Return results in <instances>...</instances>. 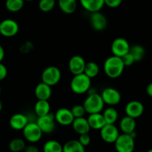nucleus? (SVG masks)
<instances>
[{
  "mask_svg": "<svg viewBox=\"0 0 152 152\" xmlns=\"http://www.w3.org/2000/svg\"><path fill=\"white\" fill-rule=\"evenodd\" d=\"M125 65L123 60L120 57H109L105 61L103 64V70L108 77L115 79L121 76L125 69Z\"/></svg>",
  "mask_w": 152,
  "mask_h": 152,
  "instance_id": "obj_1",
  "label": "nucleus"
},
{
  "mask_svg": "<svg viewBox=\"0 0 152 152\" xmlns=\"http://www.w3.org/2000/svg\"><path fill=\"white\" fill-rule=\"evenodd\" d=\"M83 105L86 113L88 114H92V113H101L104 108L105 103L100 94H98L97 92H91L89 93L87 98L85 99Z\"/></svg>",
  "mask_w": 152,
  "mask_h": 152,
  "instance_id": "obj_2",
  "label": "nucleus"
},
{
  "mask_svg": "<svg viewBox=\"0 0 152 152\" xmlns=\"http://www.w3.org/2000/svg\"><path fill=\"white\" fill-rule=\"evenodd\" d=\"M91 85V79L84 73L74 75L71 81V89L77 95H81L90 90Z\"/></svg>",
  "mask_w": 152,
  "mask_h": 152,
  "instance_id": "obj_3",
  "label": "nucleus"
},
{
  "mask_svg": "<svg viewBox=\"0 0 152 152\" xmlns=\"http://www.w3.org/2000/svg\"><path fill=\"white\" fill-rule=\"evenodd\" d=\"M61 77H62V73L60 69L55 66H50L46 67L43 70L41 79L42 82L50 86H53L60 81Z\"/></svg>",
  "mask_w": 152,
  "mask_h": 152,
  "instance_id": "obj_4",
  "label": "nucleus"
},
{
  "mask_svg": "<svg viewBox=\"0 0 152 152\" xmlns=\"http://www.w3.org/2000/svg\"><path fill=\"white\" fill-rule=\"evenodd\" d=\"M114 144L117 152H133L135 148L134 138L127 134H120Z\"/></svg>",
  "mask_w": 152,
  "mask_h": 152,
  "instance_id": "obj_5",
  "label": "nucleus"
},
{
  "mask_svg": "<svg viewBox=\"0 0 152 152\" xmlns=\"http://www.w3.org/2000/svg\"><path fill=\"white\" fill-rule=\"evenodd\" d=\"M24 137L31 143H36L39 141L42 137V131L38 126L37 122H29L22 130Z\"/></svg>",
  "mask_w": 152,
  "mask_h": 152,
  "instance_id": "obj_6",
  "label": "nucleus"
},
{
  "mask_svg": "<svg viewBox=\"0 0 152 152\" xmlns=\"http://www.w3.org/2000/svg\"><path fill=\"white\" fill-rule=\"evenodd\" d=\"M19 30L17 22L11 19H6L0 22V35L12 37L18 34Z\"/></svg>",
  "mask_w": 152,
  "mask_h": 152,
  "instance_id": "obj_7",
  "label": "nucleus"
},
{
  "mask_svg": "<svg viewBox=\"0 0 152 152\" xmlns=\"http://www.w3.org/2000/svg\"><path fill=\"white\" fill-rule=\"evenodd\" d=\"M131 46L127 40L123 37H118L114 40V41L111 43V49L113 55L117 57L124 56L127 53H129L130 51Z\"/></svg>",
  "mask_w": 152,
  "mask_h": 152,
  "instance_id": "obj_8",
  "label": "nucleus"
},
{
  "mask_svg": "<svg viewBox=\"0 0 152 152\" xmlns=\"http://www.w3.org/2000/svg\"><path fill=\"white\" fill-rule=\"evenodd\" d=\"M105 104L111 106H115L121 101V94L117 89L113 87H107L102 90L100 94Z\"/></svg>",
  "mask_w": 152,
  "mask_h": 152,
  "instance_id": "obj_9",
  "label": "nucleus"
},
{
  "mask_svg": "<svg viewBox=\"0 0 152 152\" xmlns=\"http://www.w3.org/2000/svg\"><path fill=\"white\" fill-rule=\"evenodd\" d=\"M100 137L106 143H114L120 135L119 129L115 125L105 124L100 130Z\"/></svg>",
  "mask_w": 152,
  "mask_h": 152,
  "instance_id": "obj_10",
  "label": "nucleus"
},
{
  "mask_svg": "<svg viewBox=\"0 0 152 152\" xmlns=\"http://www.w3.org/2000/svg\"><path fill=\"white\" fill-rule=\"evenodd\" d=\"M36 122L43 134H50L56 128V122L55 120L54 115L50 113L45 116L38 117Z\"/></svg>",
  "mask_w": 152,
  "mask_h": 152,
  "instance_id": "obj_11",
  "label": "nucleus"
},
{
  "mask_svg": "<svg viewBox=\"0 0 152 152\" xmlns=\"http://www.w3.org/2000/svg\"><path fill=\"white\" fill-rule=\"evenodd\" d=\"M56 122L62 126H69L71 125L74 117L70 109L62 107L58 109L54 114Z\"/></svg>",
  "mask_w": 152,
  "mask_h": 152,
  "instance_id": "obj_12",
  "label": "nucleus"
},
{
  "mask_svg": "<svg viewBox=\"0 0 152 152\" xmlns=\"http://www.w3.org/2000/svg\"><path fill=\"white\" fill-rule=\"evenodd\" d=\"M125 112H126V116L136 119L143 114L144 105L140 101L132 100L126 105Z\"/></svg>",
  "mask_w": 152,
  "mask_h": 152,
  "instance_id": "obj_13",
  "label": "nucleus"
},
{
  "mask_svg": "<svg viewBox=\"0 0 152 152\" xmlns=\"http://www.w3.org/2000/svg\"><path fill=\"white\" fill-rule=\"evenodd\" d=\"M90 23L94 30L96 31H102L106 28L108 20L103 13L100 11H97L91 14Z\"/></svg>",
  "mask_w": 152,
  "mask_h": 152,
  "instance_id": "obj_14",
  "label": "nucleus"
},
{
  "mask_svg": "<svg viewBox=\"0 0 152 152\" xmlns=\"http://www.w3.org/2000/svg\"><path fill=\"white\" fill-rule=\"evenodd\" d=\"M86 62L84 58L80 55H74L71 57L68 62V68L74 75L84 72Z\"/></svg>",
  "mask_w": 152,
  "mask_h": 152,
  "instance_id": "obj_15",
  "label": "nucleus"
},
{
  "mask_svg": "<svg viewBox=\"0 0 152 152\" xmlns=\"http://www.w3.org/2000/svg\"><path fill=\"white\" fill-rule=\"evenodd\" d=\"M28 122L29 120L28 116L19 113L13 114L9 120L10 126L15 131H21V130L22 131Z\"/></svg>",
  "mask_w": 152,
  "mask_h": 152,
  "instance_id": "obj_16",
  "label": "nucleus"
},
{
  "mask_svg": "<svg viewBox=\"0 0 152 152\" xmlns=\"http://www.w3.org/2000/svg\"><path fill=\"white\" fill-rule=\"evenodd\" d=\"M71 125H72L74 131L77 133L79 135L88 134L91 130L88 119L84 116L80 118H74Z\"/></svg>",
  "mask_w": 152,
  "mask_h": 152,
  "instance_id": "obj_17",
  "label": "nucleus"
},
{
  "mask_svg": "<svg viewBox=\"0 0 152 152\" xmlns=\"http://www.w3.org/2000/svg\"><path fill=\"white\" fill-rule=\"evenodd\" d=\"M36 97L38 100H47L48 101L52 95L51 86H48L43 82H40L37 85L34 90Z\"/></svg>",
  "mask_w": 152,
  "mask_h": 152,
  "instance_id": "obj_18",
  "label": "nucleus"
},
{
  "mask_svg": "<svg viewBox=\"0 0 152 152\" xmlns=\"http://www.w3.org/2000/svg\"><path fill=\"white\" fill-rule=\"evenodd\" d=\"M83 8L91 13L100 11L105 5L104 0H80Z\"/></svg>",
  "mask_w": 152,
  "mask_h": 152,
  "instance_id": "obj_19",
  "label": "nucleus"
},
{
  "mask_svg": "<svg viewBox=\"0 0 152 152\" xmlns=\"http://www.w3.org/2000/svg\"><path fill=\"white\" fill-rule=\"evenodd\" d=\"M136 127V120L130 116H126L122 118V119L120 120V129L121 130L123 134H131L132 133L134 132Z\"/></svg>",
  "mask_w": 152,
  "mask_h": 152,
  "instance_id": "obj_20",
  "label": "nucleus"
},
{
  "mask_svg": "<svg viewBox=\"0 0 152 152\" xmlns=\"http://www.w3.org/2000/svg\"><path fill=\"white\" fill-rule=\"evenodd\" d=\"M87 119L91 129L92 128L94 130H100L106 124L101 113L89 114Z\"/></svg>",
  "mask_w": 152,
  "mask_h": 152,
  "instance_id": "obj_21",
  "label": "nucleus"
},
{
  "mask_svg": "<svg viewBox=\"0 0 152 152\" xmlns=\"http://www.w3.org/2000/svg\"><path fill=\"white\" fill-rule=\"evenodd\" d=\"M50 105L47 100H38L34 105V112L38 117L50 113Z\"/></svg>",
  "mask_w": 152,
  "mask_h": 152,
  "instance_id": "obj_22",
  "label": "nucleus"
},
{
  "mask_svg": "<svg viewBox=\"0 0 152 152\" xmlns=\"http://www.w3.org/2000/svg\"><path fill=\"white\" fill-rule=\"evenodd\" d=\"M60 10L66 14H71L77 10V0H58Z\"/></svg>",
  "mask_w": 152,
  "mask_h": 152,
  "instance_id": "obj_23",
  "label": "nucleus"
},
{
  "mask_svg": "<svg viewBox=\"0 0 152 152\" xmlns=\"http://www.w3.org/2000/svg\"><path fill=\"white\" fill-rule=\"evenodd\" d=\"M63 152H86L85 147L76 139L69 140L62 145Z\"/></svg>",
  "mask_w": 152,
  "mask_h": 152,
  "instance_id": "obj_24",
  "label": "nucleus"
},
{
  "mask_svg": "<svg viewBox=\"0 0 152 152\" xmlns=\"http://www.w3.org/2000/svg\"><path fill=\"white\" fill-rule=\"evenodd\" d=\"M106 124L114 125L118 119V111L113 107H108L102 113Z\"/></svg>",
  "mask_w": 152,
  "mask_h": 152,
  "instance_id": "obj_25",
  "label": "nucleus"
},
{
  "mask_svg": "<svg viewBox=\"0 0 152 152\" xmlns=\"http://www.w3.org/2000/svg\"><path fill=\"white\" fill-rule=\"evenodd\" d=\"M99 72V67L96 63L90 61L88 63H86V66L84 69V74L86 75L91 79L96 77Z\"/></svg>",
  "mask_w": 152,
  "mask_h": 152,
  "instance_id": "obj_26",
  "label": "nucleus"
},
{
  "mask_svg": "<svg viewBox=\"0 0 152 152\" xmlns=\"http://www.w3.org/2000/svg\"><path fill=\"white\" fill-rule=\"evenodd\" d=\"M43 152H63L62 145L56 140H48L43 145Z\"/></svg>",
  "mask_w": 152,
  "mask_h": 152,
  "instance_id": "obj_27",
  "label": "nucleus"
},
{
  "mask_svg": "<svg viewBox=\"0 0 152 152\" xmlns=\"http://www.w3.org/2000/svg\"><path fill=\"white\" fill-rule=\"evenodd\" d=\"M129 52L134 57L135 62L142 61L145 55V49L141 45H134L133 46H131Z\"/></svg>",
  "mask_w": 152,
  "mask_h": 152,
  "instance_id": "obj_28",
  "label": "nucleus"
},
{
  "mask_svg": "<svg viewBox=\"0 0 152 152\" xmlns=\"http://www.w3.org/2000/svg\"><path fill=\"white\" fill-rule=\"evenodd\" d=\"M26 147L25 141L22 139L16 138L12 139L8 145L9 150L11 152H21Z\"/></svg>",
  "mask_w": 152,
  "mask_h": 152,
  "instance_id": "obj_29",
  "label": "nucleus"
},
{
  "mask_svg": "<svg viewBox=\"0 0 152 152\" xmlns=\"http://www.w3.org/2000/svg\"><path fill=\"white\" fill-rule=\"evenodd\" d=\"M24 3V0H6L5 7L8 11L16 13L22 10Z\"/></svg>",
  "mask_w": 152,
  "mask_h": 152,
  "instance_id": "obj_30",
  "label": "nucleus"
},
{
  "mask_svg": "<svg viewBox=\"0 0 152 152\" xmlns=\"http://www.w3.org/2000/svg\"><path fill=\"white\" fill-rule=\"evenodd\" d=\"M56 0H40L39 1V8L41 11L48 13L51 11L55 7Z\"/></svg>",
  "mask_w": 152,
  "mask_h": 152,
  "instance_id": "obj_31",
  "label": "nucleus"
},
{
  "mask_svg": "<svg viewBox=\"0 0 152 152\" xmlns=\"http://www.w3.org/2000/svg\"><path fill=\"white\" fill-rule=\"evenodd\" d=\"M71 110L74 118L83 117V116H84L85 113H86L83 104H77V105H74L71 109Z\"/></svg>",
  "mask_w": 152,
  "mask_h": 152,
  "instance_id": "obj_32",
  "label": "nucleus"
},
{
  "mask_svg": "<svg viewBox=\"0 0 152 152\" xmlns=\"http://www.w3.org/2000/svg\"><path fill=\"white\" fill-rule=\"evenodd\" d=\"M121 58L123 60V62L124 63L125 66H132L135 63L134 58V57L132 56L130 52L125 55Z\"/></svg>",
  "mask_w": 152,
  "mask_h": 152,
  "instance_id": "obj_33",
  "label": "nucleus"
},
{
  "mask_svg": "<svg viewBox=\"0 0 152 152\" xmlns=\"http://www.w3.org/2000/svg\"><path fill=\"white\" fill-rule=\"evenodd\" d=\"M78 141L80 142L84 147H86V146L89 145V144L91 143V137L88 134H81V135H80Z\"/></svg>",
  "mask_w": 152,
  "mask_h": 152,
  "instance_id": "obj_34",
  "label": "nucleus"
},
{
  "mask_svg": "<svg viewBox=\"0 0 152 152\" xmlns=\"http://www.w3.org/2000/svg\"><path fill=\"white\" fill-rule=\"evenodd\" d=\"M123 0H104V3L106 6L111 8H116L118 7L122 4Z\"/></svg>",
  "mask_w": 152,
  "mask_h": 152,
  "instance_id": "obj_35",
  "label": "nucleus"
},
{
  "mask_svg": "<svg viewBox=\"0 0 152 152\" xmlns=\"http://www.w3.org/2000/svg\"><path fill=\"white\" fill-rule=\"evenodd\" d=\"M7 67L4 65L3 63H1V62L0 63V80H2L7 77Z\"/></svg>",
  "mask_w": 152,
  "mask_h": 152,
  "instance_id": "obj_36",
  "label": "nucleus"
},
{
  "mask_svg": "<svg viewBox=\"0 0 152 152\" xmlns=\"http://www.w3.org/2000/svg\"><path fill=\"white\" fill-rule=\"evenodd\" d=\"M25 152H39L38 148L34 145H26L25 148Z\"/></svg>",
  "mask_w": 152,
  "mask_h": 152,
  "instance_id": "obj_37",
  "label": "nucleus"
},
{
  "mask_svg": "<svg viewBox=\"0 0 152 152\" xmlns=\"http://www.w3.org/2000/svg\"><path fill=\"white\" fill-rule=\"evenodd\" d=\"M146 92L147 94H148V95H149L150 97H151L152 98V82L147 86Z\"/></svg>",
  "mask_w": 152,
  "mask_h": 152,
  "instance_id": "obj_38",
  "label": "nucleus"
},
{
  "mask_svg": "<svg viewBox=\"0 0 152 152\" xmlns=\"http://www.w3.org/2000/svg\"><path fill=\"white\" fill-rule=\"evenodd\" d=\"M4 58V48L0 45V63L3 61Z\"/></svg>",
  "mask_w": 152,
  "mask_h": 152,
  "instance_id": "obj_39",
  "label": "nucleus"
},
{
  "mask_svg": "<svg viewBox=\"0 0 152 152\" xmlns=\"http://www.w3.org/2000/svg\"><path fill=\"white\" fill-rule=\"evenodd\" d=\"M2 107H3L2 102H1V101L0 100V112H1V110H2Z\"/></svg>",
  "mask_w": 152,
  "mask_h": 152,
  "instance_id": "obj_40",
  "label": "nucleus"
},
{
  "mask_svg": "<svg viewBox=\"0 0 152 152\" xmlns=\"http://www.w3.org/2000/svg\"><path fill=\"white\" fill-rule=\"evenodd\" d=\"M146 152H152V148H151V149H149V150H148Z\"/></svg>",
  "mask_w": 152,
  "mask_h": 152,
  "instance_id": "obj_41",
  "label": "nucleus"
},
{
  "mask_svg": "<svg viewBox=\"0 0 152 152\" xmlns=\"http://www.w3.org/2000/svg\"><path fill=\"white\" fill-rule=\"evenodd\" d=\"M24 1H32L33 0H24Z\"/></svg>",
  "mask_w": 152,
  "mask_h": 152,
  "instance_id": "obj_42",
  "label": "nucleus"
},
{
  "mask_svg": "<svg viewBox=\"0 0 152 152\" xmlns=\"http://www.w3.org/2000/svg\"><path fill=\"white\" fill-rule=\"evenodd\" d=\"M0 94H1V86H0Z\"/></svg>",
  "mask_w": 152,
  "mask_h": 152,
  "instance_id": "obj_43",
  "label": "nucleus"
}]
</instances>
